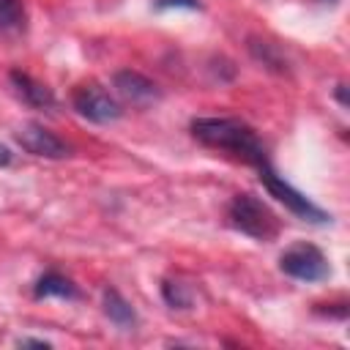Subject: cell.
Instances as JSON below:
<instances>
[{
	"instance_id": "6da1fadb",
	"label": "cell",
	"mask_w": 350,
	"mask_h": 350,
	"mask_svg": "<svg viewBox=\"0 0 350 350\" xmlns=\"http://www.w3.org/2000/svg\"><path fill=\"white\" fill-rule=\"evenodd\" d=\"M191 137L200 139L208 148L227 150L254 167H265V148L254 129L238 118H194L191 120Z\"/></svg>"
},
{
	"instance_id": "7a4b0ae2",
	"label": "cell",
	"mask_w": 350,
	"mask_h": 350,
	"mask_svg": "<svg viewBox=\"0 0 350 350\" xmlns=\"http://www.w3.org/2000/svg\"><path fill=\"white\" fill-rule=\"evenodd\" d=\"M227 219L235 230H241L254 241H271L279 235L276 213L254 194H235L227 205Z\"/></svg>"
},
{
	"instance_id": "3957f363",
	"label": "cell",
	"mask_w": 350,
	"mask_h": 350,
	"mask_svg": "<svg viewBox=\"0 0 350 350\" xmlns=\"http://www.w3.org/2000/svg\"><path fill=\"white\" fill-rule=\"evenodd\" d=\"M279 268L301 282H323L331 276L325 254L312 243H295L279 257Z\"/></svg>"
},
{
	"instance_id": "277c9868",
	"label": "cell",
	"mask_w": 350,
	"mask_h": 350,
	"mask_svg": "<svg viewBox=\"0 0 350 350\" xmlns=\"http://www.w3.org/2000/svg\"><path fill=\"white\" fill-rule=\"evenodd\" d=\"M260 180H262V186L287 208V211H293L295 216H301V219H306V221H328L331 216L323 211V208H317L309 197H304L298 189H293L284 178H279L268 164L265 167H260Z\"/></svg>"
},
{
	"instance_id": "5b68a950",
	"label": "cell",
	"mask_w": 350,
	"mask_h": 350,
	"mask_svg": "<svg viewBox=\"0 0 350 350\" xmlns=\"http://www.w3.org/2000/svg\"><path fill=\"white\" fill-rule=\"evenodd\" d=\"M71 104H74V109H77L82 118H88V120H93V123H109V120H118V118H120L118 101H115L101 85H96V82L79 85V88L74 90V96H71Z\"/></svg>"
},
{
	"instance_id": "8992f818",
	"label": "cell",
	"mask_w": 350,
	"mask_h": 350,
	"mask_svg": "<svg viewBox=\"0 0 350 350\" xmlns=\"http://www.w3.org/2000/svg\"><path fill=\"white\" fill-rule=\"evenodd\" d=\"M16 142L33 153V156H41V159H63L68 156V148L60 137H55L49 129L38 126V123H25L19 131H16Z\"/></svg>"
},
{
	"instance_id": "52a82bcc",
	"label": "cell",
	"mask_w": 350,
	"mask_h": 350,
	"mask_svg": "<svg viewBox=\"0 0 350 350\" xmlns=\"http://www.w3.org/2000/svg\"><path fill=\"white\" fill-rule=\"evenodd\" d=\"M112 85L115 90L129 101V104H137V107H145V104H153L161 90L156 82H150L148 77H142L139 71H131V68H123L112 77Z\"/></svg>"
},
{
	"instance_id": "ba28073f",
	"label": "cell",
	"mask_w": 350,
	"mask_h": 350,
	"mask_svg": "<svg viewBox=\"0 0 350 350\" xmlns=\"http://www.w3.org/2000/svg\"><path fill=\"white\" fill-rule=\"evenodd\" d=\"M8 82H11L14 93H16L27 107H36V109H52V107H55V93H52L44 82L33 79L30 74H25V71H11V74H8Z\"/></svg>"
},
{
	"instance_id": "9c48e42d",
	"label": "cell",
	"mask_w": 350,
	"mask_h": 350,
	"mask_svg": "<svg viewBox=\"0 0 350 350\" xmlns=\"http://www.w3.org/2000/svg\"><path fill=\"white\" fill-rule=\"evenodd\" d=\"M104 314L115 323V325H120V328H134L137 325V312H134V306L118 293V290H104Z\"/></svg>"
},
{
	"instance_id": "30bf717a",
	"label": "cell",
	"mask_w": 350,
	"mask_h": 350,
	"mask_svg": "<svg viewBox=\"0 0 350 350\" xmlns=\"http://www.w3.org/2000/svg\"><path fill=\"white\" fill-rule=\"evenodd\" d=\"M33 293H36V298H49V295H57V298H77V287H74L66 276H60V273H55V271H46V273L36 282Z\"/></svg>"
},
{
	"instance_id": "8fae6325",
	"label": "cell",
	"mask_w": 350,
	"mask_h": 350,
	"mask_svg": "<svg viewBox=\"0 0 350 350\" xmlns=\"http://www.w3.org/2000/svg\"><path fill=\"white\" fill-rule=\"evenodd\" d=\"M25 25V5L22 0H0V27L19 30Z\"/></svg>"
},
{
	"instance_id": "7c38bea8",
	"label": "cell",
	"mask_w": 350,
	"mask_h": 350,
	"mask_svg": "<svg viewBox=\"0 0 350 350\" xmlns=\"http://www.w3.org/2000/svg\"><path fill=\"white\" fill-rule=\"evenodd\" d=\"M161 293H164V301L172 309H189V304H191V295H189V290L180 282H164Z\"/></svg>"
},
{
	"instance_id": "4fadbf2b",
	"label": "cell",
	"mask_w": 350,
	"mask_h": 350,
	"mask_svg": "<svg viewBox=\"0 0 350 350\" xmlns=\"http://www.w3.org/2000/svg\"><path fill=\"white\" fill-rule=\"evenodd\" d=\"M153 5L159 11L167 8H189V11H200V0H153Z\"/></svg>"
},
{
	"instance_id": "5bb4252c",
	"label": "cell",
	"mask_w": 350,
	"mask_h": 350,
	"mask_svg": "<svg viewBox=\"0 0 350 350\" xmlns=\"http://www.w3.org/2000/svg\"><path fill=\"white\" fill-rule=\"evenodd\" d=\"M19 347H49V342H44V339H19Z\"/></svg>"
},
{
	"instance_id": "9a60e30c",
	"label": "cell",
	"mask_w": 350,
	"mask_h": 350,
	"mask_svg": "<svg viewBox=\"0 0 350 350\" xmlns=\"http://www.w3.org/2000/svg\"><path fill=\"white\" fill-rule=\"evenodd\" d=\"M5 164H11V150L5 145H0V167H5Z\"/></svg>"
},
{
	"instance_id": "2e32d148",
	"label": "cell",
	"mask_w": 350,
	"mask_h": 350,
	"mask_svg": "<svg viewBox=\"0 0 350 350\" xmlns=\"http://www.w3.org/2000/svg\"><path fill=\"white\" fill-rule=\"evenodd\" d=\"M336 96H339V101H342V104H347V96H345V85H339V90H336Z\"/></svg>"
},
{
	"instance_id": "e0dca14e",
	"label": "cell",
	"mask_w": 350,
	"mask_h": 350,
	"mask_svg": "<svg viewBox=\"0 0 350 350\" xmlns=\"http://www.w3.org/2000/svg\"><path fill=\"white\" fill-rule=\"evenodd\" d=\"M323 3H336V0H323Z\"/></svg>"
}]
</instances>
